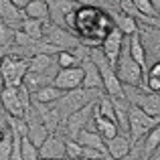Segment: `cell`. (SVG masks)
Segmentation results:
<instances>
[{"instance_id": "6da1fadb", "label": "cell", "mask_w": 160, "mask_h": 160, "mask_svg": "<svg viewBox=\"0 0 160 160\" xmlns=\"http://www.w3.org/2000/svg\"><path fill=\"white\" fill-rule=\"evenodd\" d=\"M99 98H102V91L79 87V89H73V91L63 93V98L59 99V102H55V106H57V109H59V113H61L63 120H67L71 113H75V112H79L81 108L98 102Z\"/></svg>"}, {"instance_id": "7a4b0ae2", "label": "cell", "mask_w": 160, "mask_h": 160, "mask_svg": "<svg viewBox=\"0 0 160 160\" xmlns=\"http://www.w3.org/2000/svg\"><path fill=\"white\" fill-rule=\"evenodd\" d=\"M89 59L98 65L99 75H102V83H103V89H106L108 98H126V91L122 81L118 79L116 69L109 65V61L106 59V55L102 53V49H89Z\"/></svg>"}, {"instance_id": "3957f363", "label": "cell", "mask_w": 160, "mask_h": 160, "mask_svg": "<svg viewBox=\"0 0 160 160\" xmlns=\"http://www.w3.org/2000/svg\"><path fill=\"white\" fill-rule=\"evenodd\" d=\"M116 75L122 81L124 87H142V79H144V69L130 57L128 43L124 41V49L120 53V59L116 63Z\"/></svg>"}, {"instance_id": "277c9868", "label": "cell", "mask_w": 160, "mask_h": 160, "mask_svg": "<svg viewBox=\"0 0 160 160\" xmlns=\"http://www.w3.org/2000/svg\"><path fill=\"white\" fill-rule=\"evenodd\" d=\"M28 73V59L22 57H6L0 61V79H2V87H18L22 85L24 75Z\"/></svg>"}, {"instance_id": "5b68a950", "label": "cell", "mask_w": 160, "mask_h": 160, "mask_svg": "<svg viewBox=\"0 0 160 160\" xmlns=\"http://www.w3.org/2000/svg\"><path fill=\"white\" fill-rule=\"evenodd\" d=\"M158 118H150L148 113H144L140 108L136 106H130V112H128V136H130V142L132 146L140 144L144 140V136L158 124Z\"/></svg>"}, {"instance_id": "8992f818", "label": "cell", "mask_w": 160, "mask_h": 160, "mask_svg": "<svg viewBox=\"0 0 160 160\" xmlns=\"http://www.w3.org/2000/svg\"><path fill=\"white\" fill-rule=\"evenodd\" d=\"M45 43H49L51 47L59 49V51H73L75 47L81 45V41L77 37H73L67 28L57 27V24H47L45 22Z\"/></svg>"}, {"instance_id": "52a82bcc", "label": "cell", "mask_w": 160, "mask_h": 160, "mask_svg": "<svg viewBox=\"0 0 160 160\" xmlns=\"http://www.w3.org/2000/svg\"><path fill=\"white\" fill-rule=\"evenodd\" d=\"M134 91L126 93V99L130 102V106L140 108L144 113H148L150 118H158L160 120V93H152V91H140L138 87H132Z\"/></svg>"}, {"instance_id": "ba28073f", "label": "cell", "mask_w": 160, "mask_h": 160, "mask_svg": "<svg viewBox=\"0 0 160 160\" xmlns=\"http://www.w3.org/2000/svg\"><path fill=\"white\" fill-rule=\"evenodd\" d=\"M95 108H98V102H93V103H89V106L81 108L79 112L71 113L67 120H63V128L67 130V134L71 136V140H77L79 132H81V130H85L87 126L91 124L93 113H95Z\"/></svg>"}, {"instance_id": "9c48e42d", "label": "cell", "mask_w": 160, "mask_h": 160, "mask_svg": "<svg viewBox=\"0 0 160 160\" xmlns=\"http://www.w3.org/2000/svg\"><path fill=\"white\" fill-rule=\"evenodd\" d=\"M57 89H61L63 93L67 91H73L79 89L83 85V69L81 67H71V69H59V73L55 75L53 83Z\"/></svg>"}, {"instance_id": "30bf717a", "label": "cell", "mask_w": 160, "mask_h": 160, "mask_svg": "<svg viewBox=\"0 0 160 160\" xmlns=\"http://www.w3.org/2000/svg\"><path fill=\"white\" fill-rule=\"evenodd\" d=\"M122 49H124V35H122V31H118L116 27H112L109 32L102 41V53L106 55V59L109 61V65H112L113 69H116V63H118V59H120Z\"/></svg>"}, {"instance_id": "8fae6325", "label": "cell", "mask_w": 160, "mask_h": 160, "mask_svg": "<svg viewBox=\"0 0 160 160\" xmlns=\"http://www.w3.org/2000/svg\"><path fill=\"white\" fill-rule=\"evenodd\" d=\"M79 8H81V4L75 2V0H55L51 6H49V16L53 18V24L65 28V20L73 12H77Z\"/></svg>"}, {"instance_id": "7c38bea8", "label": "cell", "mask_w": 160, "mask_h": 160, "mask_svg": "<svg viewBox=\"0 0 160 160\" xmlns=\"http://www.w3.org/2000/svg\"><path fill=\"white\" fill-rule=\"evenodd\" d=\"M0 103H2V109L10 118H24V108L18 99V89L16 87H2L0 89Z\"/></svg>"}, {"instance_id": "4fadbf2b", "label": "cell", "mask_w": 160, "mask_h": 160, "mask_svg": "<svg viewBox=\"0 0 160 160\" xmlns=\"http://www.w3.org/2000/svg\"><path fill=\"white\" fill-rule=\"evenodd\" d=\"M22 20H24V12L20 8H16L10 0H0V22L14 28V31H20Z\"/></svg>"}, {"instance_id": "5bb4252c", "label": "cell", "mask_w": 160, "mask_h": 160, "mask_svg": "<svg viewBox=\"0 0 160 160\" xmlns=\"http://www.w3.org/2000/svg\"><path fill=\"white\" fill-rule=\"evenodd\" d=\"M39 154L45 160H65V140H61L57 134H49L45 144L39 148Z\"/></svg>"}, {"instance_id": "9a60e30c", "label": "cell", "mask_w": 160, "mask_h": 160, "mask_svg": "<svg viewBox=\"0 0 160 160\" xmlns=\"http://www.w3.org/2000/svg\"><path fill=\"white\" fill-rule=\"evenodd\" d=\"M79 67L83 69V85L81 87H85V89H98V91H102L103 89V83H102V75H99L98 65H95L89 57H85Z\"/></svg>"}, {"instance_id": "2e32d148", "label": "cell", "mask_w": 160, "mask_h": 160, "mask_svg": "<svg viewBox=\"0 0 160 160\" xmlns=\"http://www.w3.org/2000/svg\"><path fill=\"white\" fill-rule=\"evenodd\" d=\"M106 148H108V156L112 160H122L126 154H130L132 150V142L126 134H118L116 138L106 142Z\"/></svg>"}, {"instance_id": "e0dca14e", "label": "cell", "mask_w": 160, "mask_h": 160, "mask_svg": "<svg viewBox=\"0 0 160 160\" xmlns=\"http://www.w3.org/2000/svg\"><path fill=\"white\" fill-rule=\"evenodd\" d=\"M89 126H93V130H95V132H98L106 142L112 140V138H116L118 134H120V128H118V124H116V122H112V120H108V118H102V116L98 113V108H95L93 120H91Z\"/></svg>"}, {"instance_id": "ac0fdd59", "label": "cell", "mask_w": 160, "mask_h": 160, "mask_svg": "<svg viewBox=\"0 0 160 160\" xmlns=\"http://www.w3.org/2000/svg\"><path fill=\"white\" fill-rule=\"evenodd\" d=\"M109 16H112L113 20V27L118 28V31H122V35H136V32H140V27H138V20L134 18V16L130 14H124V12H118V10H112L109 12Z\"/></svg>"}, {"instance_id": "d6986e66", "label": "cell", "mask_w": 160, "mask_h": 160, "mask_svg": "<svg viewBox=\"0 0 160 160\" xmlns=\"http://www.w3.org/2000/svg\"><path fill=\"white\" fill-rule=\"evenodd\" d=\"M77 142L81 148H93V150H99V152L108 154V148H106V140L95 132L93 128H85L79 132L77 136Z\"/></svg>"}, {"instance_id": "ffe728a7", "label": "cell", "mask_w": 160, "mask_h": 160, "mask_svg": "<svg viewBox=\"0 0 160 160\" xmlns=\"http://www.w3.org/2000/svg\"><path fill=\"white\" fill-rule=\"evenodd\" d=\"M55 65H57V55L39 53V55L28 59V71H31V73H47Z\"/></svg>"}, {"instance_id": "44dd1931", "label": "cell", "mask_w": 160, "mask_h": 160, "mask_svg": "<svg viewBox=\"0 0 160 160\" xmlns=\"http://www.w3.org/2000/svg\"><path fill=\"white\" fill-rule=\"evenodd\" d=\"M20 31L28 37L31 41L39 43L45 37V20H35V18H24L20 24Z\"/></svg>"}, {"instance_id": "7402d4cb", "label": "cell", "mask_w": 160, "mask_h": 160, "mask_svg": "<svg viewBox=\"0 0 160 160\" xmlns=\"http://www.w3.org/2000/svg\"><path fill=\"white\" fill-rule=\"evenodd\" d=\"M22 12H24V18L47 20L49 18V2L47 0H31Z\"/></svg>"}, {"instance_id": "603a6c76", "label": "cell", "mask_w": 160, "mask_h": 160, "mask_svg": "<svg viewBox=\"0 0 160 160\" xmlns=\"http://www.w3.org/2000/svg\"><path fill=\"white\" fill-rule=\"evenodd\" d=\"M128 51H130V57L146 71V49L142 45V39H140V32L130 37V43H128Z\"/></svg>"}, {"instance_id": "cb8c5ba5", "label": "cell", "mask_w": 160, "mask_h": 160, "mask_svg": "<svg viewBox=\"0 0 160 160\" xmlns=\"http://www.w3.org/2000/svg\"><path fill=\"white\" fill-rule=\"evenodd\" d=\"M61 98H63V91L57 89L55 85H45V87H41L39 91L32 93V99H35L37 103H55Z\"/></svg>"}, {"instance_id": "d4e9b609", "label": "cell", "mask_w": 160, "mask_h": 160, "mask_svg": "<svg viewBox=\"0 0 160 160\" xmlns=\"http://www.w3.org/2000/svg\"><path fill=\"white\" fill-rule=\"evenodd\" d=\"M140 146H142V150H144L146 156L152 158V154L156 152V148L160 146V122L154 126L152 130H150L148 134H146V136H144V142H142Z\"/></svg>"}, {"instance_id": "484cf974", "label": "cell", "mask_w": 160, "mask_h": 160, "mask_svg": "<svg viewBox=\"0 0 160 160\" xmlns=\"http://www.w3.org/2000/svg\"><path fill=\"white\" fill-rule=\"evenodd\" d=\"M27 138L32 142V146L41 148V146L45 144V140L49 138V132H47V128L43 126V122H31V124H28V134H27Z\"/></svg>"}, {"instance_id": "4316f807", "label": "cell", "mask_w": 160, "mask_h": 160, "mask_svg": "<svg viewBox=\"0 0 160 160\" xmlns=\"http://www.w3.org/2000/svg\"><path fill=\"white\" fill-rule=\"evenodd\" d=\"M132 2H134V6H136L138 14H140L144 20H150V18H154V16L158 14V10H156V6H154L152 0H132Z\"/></svg>"}, {"instance_id": "83f0119b", "label": "cell", "mask_w": 160, "mask_h": 160, "mask_svg": "<svg viewBox=\"0 0 160 160\" xmlns=\"http://www.w3.org/2000/svg\"><path fill=\"white\" fill-rule=\"evenodd\" d=\"M79 61H81V59H77V55H75L73 51H61V53H57V65H59V69L79 67Z\"/></svg>"}, {"instance_id": "f1b7e54d", "label": "cell", "mask_w": 160, "mask_h": 160, "mask_svg": "<svg viewBox=\"0 0 160 160\" xmlns=\"http://www.w3.org/2000/svg\"><path fill=\"white\" fill-rule=\"evenodd\" d=\"M20 154H22V160H41L39 148L32 146L28 138H22V142H20Z\"/></svg>"}, {"instance_id": "f546056e", "label": "cell", "mask_w": 160, "mask_h": 160, "mask_svg": "<svg viewBox=\"0 0 160 160\" xmlns=\"http://www.w3.org/2000/svg\"><path fill=\"white\" fill-rule=\"evenodd\" d=\"M77 158H83V148L79 146L77 140L67 138L65 140V160H77Z\"/></svg>"}, {"instance_id": "4dcf8cb0", "label": "cell", "mask_w": 160, "mask_h": 160, "mask_svg": "<svg viewBox=\"0 0 160 160\" xmlns=\"http://www.w3.org/2000/svg\"><path fill=\"white\" fill-rule=\"evenodd\" d=\"M10 154H12V134L8 132L4 140L0 142V160H10Z\"/></svg>"}, {"instance_id": "1f68e13d", "label": "cell", "mask_w": 160, "mask_h": 160, "mask_svg": "<svg viewBox=\"0 0 160 160\" xmlns=\"http://www.w3.org/2000/svg\"><path fill=\"white\" fill-rule=\"evenodd\" d=\"M122 160H150L148 156L144 154V150H142V146L140 144H136V146H132V150H130V154H126Z\"/></svg>"}, {"instance_id": "d6a6232c", "label": "cell", "mask_w": 160, "mask_h": 160, "mask_svg": "<svg viewBox=\"0 0 160 160\" xmlns=\"http://www.w3.org/2000/svg\"><path fill=\"white\" fill-rule=\"evenodd\" d=\"M120 8H122V12H124V14H130V16H134V18H136V16H140L132 0H120Z\"/></svg>"}, {"instance_id": "836d02e7", "label": "cell", "mask_w": 160, "mask_h": 160, "mask_svg": "<svg viewBox=\"0 0 160 160\" xmlns=\"http://www.w3.org/2000/svg\"><path fill=\"white\" fill-rule=\"evenodd\" d=\"M148 75H150V77H158L160 79V59L156 63H152V67L148 69Z\"/></svg>"}, {"instance_id": "e575fe53", "label": "cell", "mask_w": 160, "mask_h": 160, "mask_svg": "<svg viewBox=\"0 0 160 160\" xmlns=\"http://www.w3.org/2000/svg\"><path fill=\"white\" fill-rule=\"evenodd\" d=\"M12 4H14L16 8H20V10H24V8H27V4L31 2V0H10Z\"/></svg>"}, {"instance_id": "d590c367", "label": "cell", "mask_w": 160, "mask_h": 160, "mask_svg": "<svg viewBox=\"0 0 160 160\" xmlns=\"http://www.w3.org/2000/svg\"><path fill=\"white\" fill-rule=\"evenodd\" d=\"M152 160H160V146H158V148H156V152L152 154Z\"/></svg>"}, {"instance_id": "8d00e7d4", "label": "cell", "mask_w": 160, "mask_h": 160, "mask_svg": "<svg viewBox=\"0 0 160 160\" xmlns=\"http://www.w3.org/2000/svg\"><path fill=\"white\" fill-rule=\"evenodd\" d=\"M75 2H79V4H81V2H85V4H91V2H98V0H75Z\"/></svg>"}, {"instance_id": "74e56055", "label": "cell", "mask_w": 160, "mask_h": 160, "mask_svg": "<svg viewBox=\"0 0 160 160\" xmlns=\"http://www.w3.org/2000/svg\"><path fill=\"white\" fill-rule=\"evenodd\" d=\"M6 134H8V132H2V130H0V142L4 140V136H6Z\"/></svg>"}, {"instance_id": "f35d334b", "label": "cell", "mask_w": 160, "mask_h": 160, "mask_svg": "<svg viewBox=\"0 0 160 160\" xmlns=\"http://www.w3.org/2000/svg\"><path fill=\"white\" fill-rule=\"evenodd\" d=\"M108 2H120V0H108Z\"/></svg>"}, {"instance_id": "ab89813d", "label": "cell", "mask_w": 160, "mask_h": 160, "mask_svg": "<svg viewBox=\"0 0 160 160\" xmlns=\"http://www.w3.org/2000/svg\"><path fill=\"white\" fill-rule=\"evenodd\" d=\"M41 160H45V158H41Z\"/></svg>"}, {"instance_id": "60d3db41", "label": "cell", "mask_w": 160, "mask_h": 160, "mask_svg": "<svg viewBox=\"0 0 160 160\" xmlns=\"http://www.w3.org/2000/svg\"><path fill=\"white\" fill-rule=\"evenodd\" d=\"M150 160H152V158H150Z\"/></svg>"}]
</instances>
